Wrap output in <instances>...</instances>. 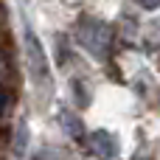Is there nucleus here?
<instances>
[{
	"instance_id": "nucleus-1",
	"label": "nucleus",
	"mask_w": 160,
	"mask_h": 160,
	"mask_svg": "<svg viewBox=\"0 0 160 160\" xmlns=\"http://www.w3.org/2000/svg\"><path fill=\"white\" fill-rule=\"evenodd\" d=\"M110 25L96 20V17H82L79 20V42L96 56V59H104L107 48H110Z\"/></svg>"
},
{
	"instance_id": "nucleus-2",
	"label": "nucleus",
	"mask_w": 160,
	"mask_h": 160,
	"mask_svg": "<svg viewBox=\"0 0 160 160\" xmlns=\"http://www.w3.org/2000/svg\"><path fill=\"white\" fill-rule=\"evenodd\" d=\"M25 53H28V68H31L34 79H37V82H48V62H45V51H42L39 39H37L31 31H25Z\"/></svg>"
},
{
	"instance_id": "nucleus-3",
	"label": "nucleus",
	"mask_w": 160,
	"mask_h": 160,
	"mask_svg": "<svg viewBox=\"0 0 160 160\" xmlns=\"http://www.w3.org/2000/svg\"><path fill=\"white\" fill-rule=\"evenodd\" d=\"M90 149H93V155L98 160H112L115 158V138L110 132H104V129H96L90 135Z\"/></svg>"
},
{
	"instance_id": "nucleus-4",
	"label": "nucleus",
	"mask_w": 160,
	"mask_h": 160,
	"mask_svg": "<svg viewBox=\"0 0 160 160\" xmlns=\"http://www.w3.org/2000/svg\"><path fill=\"white\" fill-rule=\"evenodd\" d=\"M59 118L65 121V129H68V135H70L73 141H82V138H84V127H82V121H79L70 110H62Z\"/></svg>"
},
{
	"instance_id": "nucleus-5",
	"label": "nucleus",
	"mask_w": 160,
	"mask_h": 160,
	"mask_svg": "<svg viewBox=\"0 0 160 160\" xmlns=\"http://www.w3.org/2000/svg\"><path fill=\"white\" fill-rule=\"evenodd\" d=\"M22 149H25V127L20 124L17 127V152H22Z\"/></svg>"
},
{
	"instance_id": "nucleus-6",
	"label": "nucleus",
	"mask_w": 160,
	"mask_h": 160,
	"mask_svg": "<svg viewBox=\"0 0 160 160\" xmlns=\"http://www.w3.org/2000/svg\"><path fill=\"white\" fill-rule=\"evenodd\" d=\"M138 3H141L143 8H158L160 6V0H138Z\"/></svg>"
}]
</instances>
